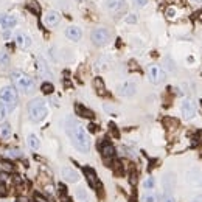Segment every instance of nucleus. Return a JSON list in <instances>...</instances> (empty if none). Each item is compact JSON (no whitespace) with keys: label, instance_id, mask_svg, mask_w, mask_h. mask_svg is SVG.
<instances>
[{"label":"nucleus","instance_id":"17","mask_svg":"<svg viewBox=\"0 0 202 202\" xmlns=\"http://www.w3.org/2000/svg\"><path fill=\"white\" fill-rule=\"evenodd\" d=\"M26 143H28V148L30 149H39V146H41V142L38 139V135H34V134H30L28 137H26Z\"/></svg>","mask_w":202,"mask_h":202},{"label":"nucleus","instance_id":"35","mask_svg":"<svg viewBox=\"0 0 202 202\" xmlns=\"http://www.w3.org/2000/svg\"><path fill=\"white\" fill-rule=\"evenodd\" d=\"M109 127H111V131H112V134H114L115 137H118V131H117V127H115V124H114V123H111V124H109Z\"/></svg>","mask_w":202,"mask_h":202},{"label":"nucleus","instance_id":"25","mask_svg":"<svg viewBox=\"0 0 202 202\" xmlns=\"http://www.w3.org/2000/svg\"><path fill=\"white\" fill-rule=\"evenodd\" d=\"M26 6H28V10H30L31 13L41 14V6H39V3L36 2V0H28V2H26Z\"/></svg>","mask_w":202,"mask_h":202},{"label":"nucleus","instance_id":"11","mask_svg":"<svg viewBox=\"0 0 202 202\" xmlns=\"http://www.w3.org/2000/svg\"><path fill=\"white\" fill-rule=\"evenodd\" d=\"M62 177L66 179L67 182H72V183H76L78 180H79V174L73 170V168H70V167H64L62 168Z\"/></svg>","mask_w":202,"mask_h":202},{"label":"nucleus","instance_id":"43","mask_svg":"<svg viewBox=\"0 0 202 202\" xmlns=\"http://www.w3.org/2000/svg\"><path fill=\"white\" fill-rule=\"evenodd\" d=\"M196 2H202V0H196Z\"/></svg>","mask_w":202,"mask_h":202},{"label":"nucleus","instance_id":"36","mask_svg":"<svg viewBox=\"0 0 202 202\" xmlns=\"http://www.w3.org/2000/svg\"><path fill=\"white\" fill-rule=\"evenodd\" d=\"M6 194H8V191L5 190V187L0 185V197H3V196H6Z\"/></svg>","mask_w":202,"mask_h":202},{"label":"nucleus","instance_id":"40","mask_svg":"<svg viewBox=\"0 0 202 202\" xmlns=\"http://www.w3.org/2000/svg\"><path fill=\"white\" fill-rule=\"evenodd\" d=\"M10 38H11V33H10V30H6L3 33V39H10Z\"/></svg>","mask_w":202,"mask_h":202},{"label":"nucleus","instance_id":"9","mask_svg":"<svg viewBox=\"0 0 202 202\" xmlns=\"http://www.w3.org/2000/svg\"><path fill=\"white\" fill-rule=\"evenodd\" d=\"M162 185H163V190H165V194H171V191L176 185V176L173 173H167L162 179Z\"/></svg>","mask_w":202,"mask_h":202},{"label":"nucleus","instance_id":"37","mask_svg":"<svg viewBox=\"0 0 202 202\" xmlns=\"http://www.w3.org/2000/svg\"><path fill=\"white\" fill-rule=\"evenodd\" d=\"M165 202H176V199H174L171 194H165Z\"/></svg>","mask_w":202,"mask_h":202},{"label":"nucleus","instance_id":"16","mask_svg":"<svg viewBox=\"0 0 202 202\" xmlns=\"http://www.w3.org/2000/svg\"><path fill=\"white\" fill-rule=\"evenodd\" d=\"M101 152H103L104 159H112L115 155V148L109 142H104L103 145H101Z\"/></svg>","mask_w":202,"mask_h":202},{"label":"nucleus","instance_id":"28","mask_svg":"<svg viewBox=\"0 0 202 202\" xmlns=\"http://www.w3.org/2000/svg\"><path fill=\"white\" fill-rule=\"evenodd\" d=\"M8 62H10V56L5 51H0V66H8Z\"/></svg>","mask_w":202,"mask_h":202},{"label":"nucleus","instance_id":"31","mask_svg":"<svg viewBox=\"0 0 202 202\" xmlns=\"http://www.w3.org/2000/svg\"><path fill=\"white\" fill-rule=\"evenodd\" d=\"M126 22L127 23H137V16L135 14H129L126 17Z\"/></svg>","mask_w":202,"mask_h":202},{"label":"nucleus","instance_id":"10","mask_svg":"<svg viewBox=\"0 0 202 202\" xmlns=\"http://www.w3.org/2000/svg\"><path fill=\"white\" fill-rule=\"evenodd\" d=\"M106 8L114 13L123 11L126 8V0H106Z\"/></svg>","mask_w":202,"mask_h":202},{"label":"nucleus","instance_id":"1","mask_svg":"<svg viewBox=\"0 0 202 202\" xmlns=\"http://www.w3.org/2000/svg\"><path fill=\"white\" fill-rule=\"evenodd\" d=\"M67 132L72 139V143L75 145V148L79 149L81 152H89L90 151V140L86 129L82 127L76 120L69 118L67 120Z\"/></svg>","mask_w":202,"mask_h":202},{"label":"nucleus","instance_id":"6","mask_svg":"<svg viewBox=\"0 0 202 202\" xmlns=\"http://www.w3.org/2000/svg\"><path fill=\"white\" fill-rule=\"evenodd\" d=\"M137 92V84L134 81H124L118 86V95L120 96H132Z\"/></svg>","mask_w":202,"mask_h":202},{"label":"nucleus","instance_id":"4","mask_svg":"<svg viewBox=\"0 0 202 202\" xmlns=\"http://www.w3.org/2000/svg\"><path fill=\"white\" fill-rule=\"evenodd\" d=\"M0 99L3 101L5 104L10 106V109H14L16 101H17V92L13 86H6L0 90Z\"/></svg>","mask_w":202,"mask_h":202},{"label":"nucleus","instance_id":"21","mask_svg":"<svg viewBox=\"0 0 202 202\" xmlns=\"http://www.w3.org/2000/svg\"><path fill=\"white\" fill-rule=\"evenodd\" d=\"M93 87L96 89V93L98 95H106V87H104V82H103V79L101 78H95L93 79Z\"/></svg>","mask_w":202,"mask_h":202},{"label":"nucleus","instance_id":"14","mask_svg":"<svg viewBox=\"0 0 202 202\" xmlns=\"http://www.w3.org/2000/svg\"><path fill=\"white\" fill-rule=\"evenodd\" d=\"M66 36L70 41H79L81 36H82V31H81V28L73 25V26H69V28L66 30Z\"/></svg>","mask_w":202,"mask_h":202},{"label":"nucleus","instance_id":"27","mask_svg":"<svg viewBox=\"0 0 202 202\" xmlns=\"http://www.w3.org/2000/svg\"><path fill=\"white\" fill-rule=\"evenodd\" d=\"M143 187L146 188V190H152L154 187H155V182H154V179L152 177H148L145 182H143Z\"/></svg>","mask_w":202,"mask_h":202},{"label":"nucleus","instance_id":"2","mask_svg":"<svg viewBox=\"0 0 202 202\" xmlns=\"http://www.w3.org/2000/svg\"><path fill=\"white\" fill-rule=\"evenodd\" d=\"M28 114H30V118L33 121L39 123V121L45 120V117L48 115V109L41 98H34L28 104Z\"/></svg>","mask_w":202,"mask_h":202},{"label":"nucleus","instance_id":"22","mask_svg":"<svg viewBox=\"0 0 202 202\" xmlns=\"http://www.w3.org/2000/svg\"><path fill=\"white\" fill-rule=\"evenodd\" d=\"M11 135V124L10 123H2L0 124V137L2 139H8V137Z\"/></svg>","mask_w":202,"mask_h":202},{"label":"nucleus","instance_id":"12","mask_svg":"<svg viewBox=\"0 0 202 202\" xmlns=\"http://www.w3.org/2000/svg\"><path fill=\"white\" fill-rule=\"evenodd\" d=\"M59 20H61V16L56 11H48L47 14H45V17H44L45 25H48V26H56L59 23Z\"/></svg>","mask_w":202,"mask_h":202},{"label":"nucleus","instance_id":"7","mask_svg":"<svg viewBox=\"0 0 202 202\" xmlns=\"http://www.w3.org/2000/svg\"><path fill=\"white\" fill-rule=\"evenodd\" d=\"M148 76H149V81L152 84H160V82L165 79V72L157 66H152L148 70Z\"/></svg>","mask_w":202,"mask_h":202},{"label":"nucleus","instance_id":"19","mask_svg":"<svg viewBox=\"0 0 202 202\" xmlns=\"http://www.w3.org/2000/svg\"><path fill=\"white\" fill-rule=\"evenodd\" d=\"M38 69H39V73H41L42 76H45V78H51V72H50L48 66H47V64H45L42 59L38 61Z\"/></svg>","mask_w":202,"mask_h":202},{"label":"nucleus","instance_id":"39","mask_svg":"<svg viewBox=\"0 0 202 202\" xmlns=\"http://www.w3.org/2000/svg\"><path fill=\"white\" fill-rule=\"evenodd\" d=\"M8 179V174H5V173H0V182H5Z\"/></svg>","mask_w":202,"mask_h":202},{"label":"nucleus","instance_id":"42","mask_svg":"<svg viewBox=\"0 0 202 202\" xmlns=\"http://www.w3.org/2000/svg\"><path fill=\"white\" fill-rule=\"evenodd\" d=\"M89 131H90V132H95V131H96V126H95V124H89Z\"/></svg>","mask_w":202,"mask_h":202},{"label":"nucleus","instance_id":"33","mask_svg":"<svg viewBox=\"0 0 202 202\" xmlns=\"http://www.w3.org/2000/svg\"><path fill=\"white\" fill-rule=\"evenodd\" d=\"M165 62H167V69H168V70H171V72H173L174 69H176V67H174V62H171V59H170V58L165 59Z\"/></svg>","mask_w":202,"mask_h":202},{"label":"nucleus","instance_id":"30","mask_svg":"<svg viewBox=\"0 0 202 202\" xmlns=\"http://www.w3.org/2000/svg\"><path fill=\"white\" fill-rule=\"evenodd\" d=\"M167 16L170 17V19H173L174 16H176V8H173V6H170L168 10H167Z\"/></svg>","mask_w":202,"mask_h":202},{"label":"nucleus","instance_id":"24","mask_svg":"<svg viewBox=\"0 0 202 202\" xmlns=\"http://www.w3.org/2000/svg\"><path fill=\"white\" fill-rule=\"evenodd\" d=\"M75 196H76V199L79 202H89V194H87V191L84 188H76Z\"/></svg>","mask_w":202,"mask_h":202},{"label":"nucleus","instance_id":"8","mask_svg":"<svg viewBox=\"0 0 202 202\" xmlns=\"http://www.w3.org/2000/svg\"><path fill=\"white\" fill-rule=\"evenodd\" d=\"M180 111H182L183 118H187V120H191V118L196 115V104L193 103L191 99H185V101L182 103Z\"/></svg>","mask_w":202,"mask_h":202},{"label":"nucleus","instance_id":"34","mask_svg":"<svg viewBox=\"0 0 202 202\" xmlns=\"http://www.w3.org/2000/svg\"><path fill=\"white\" fill-rule=\"evenodd\" d=\"M129 182L132 183V185H135V183H137V173H131V179H129Z\"/></svg>","mask_w":202,"mask_h":202},{"label":"nucleus","instance_id":"29","mask_svg":"<svg viewBox=\"0 0 202 202\" xmlns=\"http://www.w3.org/2000/svg\"><path fill=\"white\" fill-rule=\"evenodd\" d=\"M145 202H157V196L148 193V194H145Z\"/></svg>","mask_w":202,"mask_h":202},{"label":"nucleus","instance_id":"13","mask_svg":"<svg viewBox=\"0 0 202 202\" xmlns=\"http://www.w3.org/2000/svg\"><path fill=\"white\" fill-rule=\"evenodd\" d=\"M16 23H17V19L14 16H0V25H2L5 30L14 28Z\"/></svg>","mask_w":202,"mask_h":202},{"label":"nucleus","instance_id":"32","mask_svg":"<svg viewBox=\"0 0 202 202\" xmlns=\"http://www.w3.org/2000/svg\"><path fill=\"white\" fill-rule=\"evenodd\" d=\"M5 117H6V107L3 104H0V121H2Z\"/></svg>","mask_w":202,"mask_h":202},{"label":"nucleus","instance_id":"3","mask_svg":"<svg viewBox=\"0 0 202 202\" xmlns=\"http://www.w3.org/2000/svg\"><path fill=\"white\" fill-rule=\"evenodd\" d=\"M13 79H14L16 87L19 89V90H22L23 93H28V92H31L34 89V81L30 76H26V75H23V73H20V72L19 73L14 72L13 73Z\"/></svg>","mask_w":202,"mask_h":202},{"label":"nucleus","instance_id":"38","mask_svg":"<svg viewBox=\"0 0 202 202\" xmlns=\"http://www.w3.org/2000/svg\"><path fill=\"white\" fill-rule=\"evenodd\" d=\"M134 2L139 5V6H145L146 3H148V0H134Z\"/></svg>","mask_w":202,"mask_h":202},{"label":"nucleus","instance_id":"23","mask_svg":"<svg viewBox=\"0 0 202 202\" xmlns=\"http://www.w3.org/2000/svg\"><path fill=\"white\" fill-rule=\"evenodd\" d=\"M190 180H191L193 183H196V185L202 187V174H200L197 170H194V171L190 173Z\"/></svg>","mask_w":202,"mask_h":202},{"label":"nucleus","instance_id":"15","mask_svg":"<svg viewBox=\"0 0 202 202\" xmlns=\"http://www.w3.org/2000/svg\"><path fill=\"white\" fill-rule=\"evenodd\" d=\"M84 174H86V177H87V182H89V185L92 188H95L98 185V182H96V173L95 170H92L90 167H84Z\"/></svg>","mask_w":202,"mask_h":202},{"label":"nucleus","instance_id":"26","mask_svg":"<svg viewBox=\"0 0 202 202\" xmlns=\"http://www.w3.org/2000/svg\"><path fill=\"white\" fill-rule=\"evenodd\" d=\"M41 90H42L44 95H51L53 90H54V87H53L51 82H44V84L41 86Z\"/></svg>","mask_w":202,"mask_h":202},{"label":"nucleus","instance_id":"20","mask_svg":"<svg viewBox=\"0 0 202 202\" xmlns=\"http://www.w3.org/2000/svg\"><path fill=\"white\" fill-rule=\"evenodd\" d=\"M76 112L79 114V115H82V117H86V118H93L95 117V114L90 111V109H87V107H84L82 104H76Z\"/></svg>","mask_w":202,"mask_h":202},{"label":"nucleus","instance_id":"41","mask_svg":"<svg viewBox=\"0 0 202 202\" xmlns=\"http://www.w3.org/2000/svg\"><path fill=\"white\" fill-rule=\"evenodd\" d=\"M193 202H202V194H197V196H194V199H193Z\"/></svg>","mask_w":202,"mask_h":202},{"label":"nucleus","instance_id":"5","mask_svg":"<svg viewBox=\"0 0 202 202\" xmlns=\"http://www.w3.org/2000/svg\"><path fill=\"white\" fill-rule=\"evenodd\" d=\"M90 38H92V42H93L96 47H103V45H106L109 41H111V33H109L106 28H96V30L92 31Z\"/></svg>","mask_w":202,"mask_h":202},{"label":"nucleus","instance_id":"18","mask_svg":"<svg viewBox=\"0 0 202 202\" xmlns=\"http://www.w3.org/2000/svg\"><path fill=\"white\" fill-rule=\"evenodd\" d=\"M16 42L19 44V47H23V48H26V47H30V45H31V39L26 38V36L22 34V33L16 34Z\"/></svg>","mask_w":202,"mask_h":202}]
</instances>
